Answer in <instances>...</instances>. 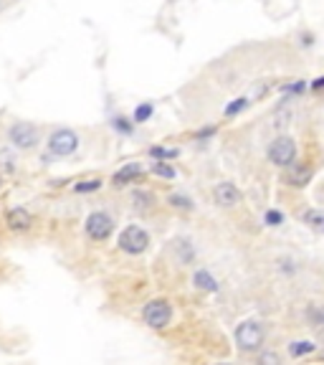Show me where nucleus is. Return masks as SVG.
<instances>
[{
  "mask_svg": "<svg viewBox=\"0 0 324 365\" xmlns=\"http://www.w3.org/2000/svg\"><path fill=\"white\" fill-rule=\"evenodd\" d=\"M142 320H144L147 325H150L152 330L168 328L170 320H173V307H170L168 299H152V302L144 304Z\"/></svg>",
  "mask_w": 324,
  "mask_h": 365,
  "instance_id": "nucleus-3",
  "label": "nucleus"
},
{
  "mask_svg": "<svg viewBox=\"0 0 324 365\" xmlns=\"http://www.w3.org/2000/svg\"><path fill=\"white\" fill-rule=\"evenodd\" d=\"M322 335H324V330H322Z\"/></svg>",
  "mask_w": 324,
  "mask_h": 365,
  "instance_id": "nucleus-28",
  "label": "nucleus"
},
{
  "mask_svg": "<svg viewBox=\"0 0 324 365\" xmlns=\"http://www.w3.org/2000/svg\"><path fill=\"white\" fill-rule=\"evenodd\" d=\"M115 127L120 129V132H125V134L132 132V124H129V122H127L125 117H117V120H115Z\"/></svg>",
  "mask_w": 324,
  "mask_h": 365,
  "instance_id": "nucleus-23",
  "label": "nucleus"
},
{
  "mask_svg": "<svg viewBox=\"0 0 324 365\" xmlns=\"http://www.w3.org/2000/svg\"><path fill=\"white\" fill-rule=\"evenodd\" d=\"M309 178H312V170H309V168H304V165H296L294 170L289 173L287 180H289V185H294V188H304Z\"/></svg>",
  "mask_w": 324,
  "mask_h": 365,
  "instance_id": "nucleus-12",
  "label": "nucleus"
},
{
  "mask_svg": "<svg viewBox=\"0 0 324 365\" xmlns=\"http://www.w3.org/2000/svg\"><path fill=\"white\" fill-rule=\"evenodd\" d=\"M38 137H41L38 127L30 124V122H16L8 129V140H11L13 147H18V150H33L38 145Z\"/></svg>",
  "mask_w": 324,
  "mask_h": 365,
  "instance_id": "nucleus-6",
  "label": "nucleus"
},
{
  "mask_svg": "<svg viewBox=\"0 0 324 365\" xmlns=\"http://www.w3.org/2000/svg\"><path fill=\"white\" fill-rule=\"evenodd\" d=\"M46 145H48V152L56 155V158H69V155H74V152L79 150V134L66 127L54 129Z\"/></svg>",
  "mask_w": 324,
  "mask_h": 365,
  "instance_id": "nucleus-2",
  "label": "nucleus"
},
{
  "mask_svg": "<svg viewBox=\"0 0 324 365\" xmlns=\"http://www.w3.org/2000/svg\"><path fill=\"white\" fill-rule=\"evenodd\" d=\"M6 226L13 233H25L30 231V226H33V216H30V211H25V208L16 206L6 213Z\"/></svg>",
  "mask_w": 324,
  "mask_h": 365,
  "instance_id": "nucleus-8",
  "label": "nucleus"
},
{
  "mask_svg": "<svg viewBox=\"0 0 324 365\" xmlns=\"http://www.w3.org/2000/svg\"><path fill=\"white\" fill-rule=\"evenodd\" d=\"M301 224H306L314 231H324V211H317V208L304 211L301 213Z\"/></svg>",
  "mask_w": 324,
  "mask_h": 365,
  "instance_id": "nucleus-11",
  "label": "nucleus"
},
{
  "mask_svg": "<svg viewBox=\"0 0 324 365\" xmlns=\"http://www.w3.org/2000/svg\"><path fill=\"white\" fill-rule=\"evenodd\" d=\"M269 160L279 168H289L296 160V145L291 137H277L269 145Z\"/></svg>",
  "mask_w": 324,
  "mask_h": 365,
  "instance_id": "nucleus-7",
  "label": "nucleus"
},
{
  "mask_svg": "<svg viewBox=\"0 0 324 365\" xmlns=\"http://www.w3.org/2000/svg\"><path fill=\"white\" fill-rule=\"evenodd\" d=\"M266 224H269V226H282L284 224V213L269 211V213H266Z\"/></svg>",
  "mask_w": 324,
  "mask_h": 365,
  "instance_id": "nucleus-22",
  "label": "nucleus"
},
{
  "mask_svg": "<svg viewBox=\"0 0 324 365\" xmlns=\"http://www.w3.org/2000/svg\"><path fill=\"white\" fill-rule=\"evenodd\" d=\"M287 91H301V89H306V84L304 81H294V84H289V86H284Z\"/></svg>",
  "mask_w": 324,
  "mask_h": 365,
  "instance_id": "nucleus-24",
  "label": "nucleus"
},
{
  "mask_svg": "<svg viewBox=\"0 0 324 365\" xmlns=\"http://www.w3.org/2000/svg\"><path fill=\"white\" fill-rule=\"evenodd\" d=\"M170 206L175 208H185V211H192V201L187 195H170Z\"/></svg>",
  "mask_w": 324,
  "mask_h": 365,
  "instance_id": "nucleus-21",
  "label": "nucleus"
},
{
  "mask_svg": "<svg viewBox=\"0 0 324 365\" xmlns=\"http://www.w3.org/2000/svg\"><path fill=\"white\" fill-rule=\"evenodd\" d=\"M152 173L160 175V178H168V180H173V178H175V170L170 168L168 163H165V160H157V163L152 165Z\"/></svg>",
  "mask_w": 324,
  "mask_h": 365,
  "instance_id": "nucleus-18",
  "label": "nucleus"
},
{
  "mask_svg": "<svg viewBox=\"0 0 324 365\" xmlns=\"http://www.w3.org/2000/svg\"><path fill=\"white\" fill-rule=\"evenodd\" d=\"M84 228L91 241H107V238L112 236V231H115V219L104 211H94L86 216Z\"/></svg>",
  "mask_w": 324,
  "mask_h": 365,
  "instance_id": "nucleus-4",
  "label": "nucleus"
},
{
  "mask_svg": "<svg viewBox=\"0 0 324 365\" xmlns=\"http://www.w3.org/2000/svg\"><path fill=\"white\" fill-rule=\"evenodd\" d=\"M261 363H279V358L274 353H264L261 355Z\"/></svg>",
  "mask_w": 324,
  "mask_h": 365,
  "instance_id": "nucleus-25",
  "label": "nucleus"
},
{
  "mask_svg": "<svg viewBox=\"0 0 324 365\" xmlns=\"http://www.w3.org/2000/svg\"><path fill=\"white\" fill-rule=\"evenodd\" d=\"M248 107V99L246 97H238V99H233V102L226 107V117H236L238 112H243Z\"/></svg>",
  "mask_w": 324,
  "mask_h": 365,
  "instance_id": "nucleus-19",
  "label": "nucleus"
},
{
  "mask_svg": "<svg viewBox=\"0 0 324 365\" xmlns=\"http://www.w3.org/2000/svg\"><path fill=\"white\" fill-rule=\"evenodd\" d=\"M236 345L243 353H256L258 347L264 345V328L256 320H246L236 328Z\"/></svg>",
  "mask_w": 324,
  "mask_h": 365,
  "instance_id": "nucleus-1",
  "label": "nucleus"
},
{
  "mask_svg": "<svg viewBox=\"0 0 324 365\" xmlns=\"http://www.w3.org/2000/svg\"><path fill=\"white\" fill-rule=\"evenodd\" d=\"M144 175V170H142V165L139 163H127L122 170H117L115 173V178H112V182L115 185H127V182H132V180H139V178Z\"/></svg>",
  "mask_w": 324,
  "mask_h": 365,
  "instance_id": "nucleus-10",
  "label": "nucleus"
},
{
  "mask_svg": "<svg viewBox=\"0 0 324 365\" xmlns=\"http://www.w3.org/2000/svg\"><path fill=\"white\" fill-rule=\"evenodd\" d=\"M213 201L221 208H233L241 203V190L236 188L233 182H218L213 188Z\"/></svg>",
  "mask_w": 324,
  "mask_h": 365,
  "instance_id": "nucleus-9",
  "label": "nucleus"
},
{
  "mask_svg": "<svg viewBox=\"0 0 324 365\" xmlns=\"http://www.w3.org/2000/svg\"><path fill=\"white\" fill-rule=\"evenodd\" d=\"M152 112H155V107H152L150 102H147V104H139L137 110H134V117H132L134 124H142V122H147L152 117Z\"/></svg>",
  "mask_w": 324,
  "mask_h": 365,
  "instance_id": "nucleus-16",
  "label": "nucleus"
},
{
  "mask_svg": "<svg viewBox=\"0 0 324 365\" xmlns=\"http://www.w3.org/2000/svg\"><path fill=\"white\" fill-rule=\"evenodd\" d=\"M324 86V76H319V79H314V84H312V89L317 91V89H322Z\"/></svg>",
  "mask_w": 324,
  "mask_h": 365,
  "instance_id": "nucleus-27",
  "label": "nucleus"
},
{
  "mask_svg": "<svg viewBox=\"0 0 324 365\" xmlns=\"http://www.w3.org/2000/svg\"><path fill=\"white\" fill-rule=\"evenodd\" d=\"M317 350V345L314 342H309V340H296V342H291L289 345V353H291V358H301V355H309V353H314Z\"/></svg>",
  "mask_w": 324,
  "mask_h": 365,
  "instance_id": "nucleus-14",
  "label": "nucleus"
},
{
  "mask_svg": "<svg viewBox=\"0 0 324 365\" xmlns=\"http://www.w3.org/2000/svg\"><path fill=\"white\" fill-rule=\"evenodd\" d=\"M99 188H102V180H99V178H89V180H81L74 185L76 193H94V190H99Z\"/></svg>",
  "mask_w": 324,
  "mask_h": 365,
  "instance_id": "nucleus-15",
  "label": "nucleus"
},
{
  "mask_svg": "<svg viewBox=\"0 0 324 365\" xmlns=\"http://www.w3.org/2000/svg\"><path fill=\"white\" fill-rule=\"evenodd\" d=\"M120 249L125 251V254H142V251H147V246H150V233L144 231V228H139V226H127L125 231L120 233Z\"/></svg>",
  "mask_w": 324,
  "mask_h": 365,
  "instance_id": "nucleus-5",
  "label": "nucleus"
},
{
  "mask_svg": "<svg viewBox=\"0 0 324 365\" xmlns=\"http://www.w3.org/2000/svg\"><path fill=\"white\" fill-rule=\"evenodd\" d=\"M213 132H216V129H213V127H208V129H200V132L195 134V137H210V134H213Z\"/></svg>",
  "mask_w": 324,
  "mask_h": 365,
  "instance_id": "nucleus-26",
  "label": "nucleus"
},
{
  "mask_svg": "<svg viewBox=\"0 0 324 365\" xmlns=\"http://www.w3.org/2000/svg\"><path fill=\"white\" fill-rule=\"evenodd\" d=\"M195 286H198V289H203V292H218V282L213 279V277H210L208 272H205V269H200V272H195Z\"/></svg>",
  "mask_w": 324,
  "mask_h": 365,
  "instance_id": "nucleus-13",
  "label": "nucleus"
},
{
  "mask_svg": "<svg viewBox=\"0 0 324 365\" xmlns=\"http://www.w3.org/2000/svg\"><path fill=\"white\" fill-rule=\"evenodd\" d=\"M0 170L16 173V158L11 155V150H0Z\"/></svg>",
  "mask_w": 324,
  "mask_h": 365,
  "instance_id": "nucleus-17",
  "label": "nucleus"
},
{
  "mask_svg": "<svg viewBox=\"0 0 324 365\" xmlns=\"http://www.w3.org/2000/svg\"><path fill=\"white\" fill-rule=\"evenodd\" d=\"M150 155L155 160H173L178 158V150H173V147H152Z\"/></svg>",
  "mask_w": 324,
  "mask_h": 365,
  "instance_id": "nucleus-20",
  "label": "nucleus"
}]
</instances>
